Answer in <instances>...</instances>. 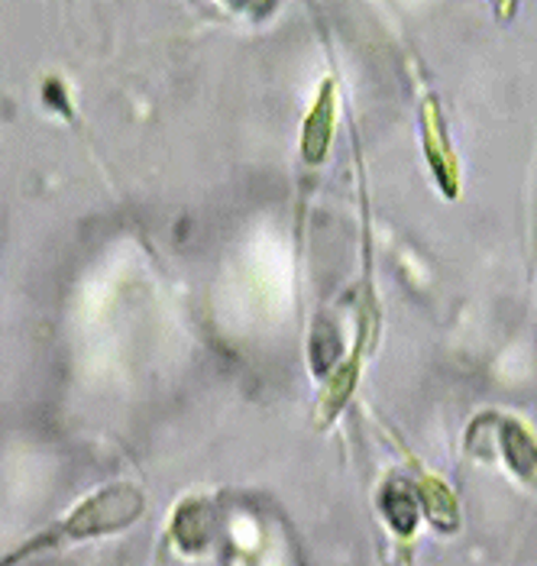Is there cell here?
<instances>
[{
  "label": "cell",
  "mask_w": 537,
  "mask_h": 566,
  "mask_svg": "<svg viewBox=\"0 0 537 566\" xmlns=\"http://www.w3.org/2000/svg\"><path fill=\"white\" fill-rule=\"evenodd\" d=\"M143 512V495L134 485H117V489H104L101 495H94L85 502L69 524L65 534L69 537H88V534H104V531H117L124 524H130Z\"/></svg>",
  "instance_id": "6da1fadb"
}]
</instances>
